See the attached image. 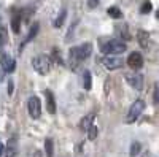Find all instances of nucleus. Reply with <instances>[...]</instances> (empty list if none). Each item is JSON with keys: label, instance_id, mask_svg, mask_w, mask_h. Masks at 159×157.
<instances>
[{"label": "nucleus", "instance_id": "obj_19", "mask_svg": "<svg viewBox=\"0 0 159 157\" xmlns=\"http://www.w3.org/2000/svg\"><path fill=\"white\" fill-rule=\"evenodd\" d=\"M140 151H142V145H140L139 141H134L130 145V152L129 154H130V157H135V155L140 154Z\"/></svg>", "mask_w": 159, "mask_h": 157}, {"label": "nucleus", "instance_id": "obj_1", "mask_svg": "<svg viewBox=\"0 0 159 157\" xmlns=\"http://www.w3.org/2000/svg\"><path fill=\"white\" fill-rule=\"evenodd\" d=\"M92 54V45L91 43H83L80 46H75L69 51V62H70V67L75 70L78 68V65L81 63L84 59H88Z\"/></svg>", "mask_w": 159, "mask_h": 157}, {"label": "nucleus", "instance_id": "obj_13", "mask_svg": "<svg viewBox=\"0 0 159 157\" xmlns=\"http://www.w3.org/2000/svg\"><path fill=\"white\" fill-rule=\"evenodd\" d=\"M3 151H5V157H15L18 154V141H16V138H11L8 141L7 148H3Z\"/></svg>", "mask_w": 159, "mask_h": 157}, {"label": "nucleus", "instance_id": "obj_21", "mask_svg": "<svg viewBox=\"0 0 159 157\" xmlns=\"http://www.w3.org/2000/svg\"><path fill=\"white\" fill-rule=\"evenodd\" d=\"M97 135H99V129H97L94 124H92V125L88 129V138L92 141V140H96V138H97Z\"/></svg>", "mask_w": 159, "mask_h": 157}, {"label": "nucleus", "instance_id": "obj_8", "mask_svg": "<svg viewBox=\"0 0 159 157\" xmlns=\"http://www.w3.org/2000/svg\"><path fill=\"white\" fill-rule=\"evenodd\" d=\"M102 63L105 65V68L116 70V68H121L123 67V59L118 57V56H105L102 59Z\"/></svg>", "mask_w": 159, "mask_h": 157}, {"label": "nucleus", "instance_id": "obj_16", "mask_svg": "<svg viewBox=\"0 0 159 157\" xmlns=\"http://www.w3.org/2000/svg\"><path fill=\"white\" fill-rule=\"evenodd\" d=\"M11 29L15 33H19V29H21V16L19 15H15L11 18Z\"/></svg>", "mask_w": 159, "mask_h": 157}, {"label": "nucleus", "instance_id": "obj_26", "mask_svg": "<svg viewBox=\"0 0 159 157\" xmlns=\"http://www.w3.org/2000/svg\"><path fill=\"white\" fill-rule=\"evenodd\" d=\"M99 2H100V0H88V7L89 8H96L99 5Z\"/></svg>", "mask_w": 159, "mask_h": 157}, {"label": "nucleus", "instance_id": "obj_18", "mask_svg": "<svg viewBox=\"0 0 159 157\" xmlns=\"http://www.w3.org/2000/svg\"><path fill=\"white\" fill-rule=\"evenodd\" d=\"M45 149H46V155L48 157L54 155V145H52V140L51 138H46L45 140Z\"/></svg>", "mask_w": 159, "mask_h": 157}, {"label": "nucleus", "instance_id": "obj_4", "mask_svg": "<svg viewBox=\"0 0 159 157\" xmlns=\"http://www.w3.org/2000/svg\"><path fill=\"white\" fill-rule=\"evenodd\" d=\"M143 110H145V102H143V100H135L134 103L130 105V108H129V111H127L126 122H127V124L135 122L139 117H140V114L143 113Z\"/></svg>", "mask_w": 159, "mask_h": 157}, {"label": "nucleus", "instance_id": "obj_3", "mask_svg": "<svg viewBox=\"0 0 159 157\" xmlns=\"http://www.w3.org/2000/svg\"><path fill=\"white\" fill-rule=\"evenodd\" d=\"M32 67L40 75H48L49 70H51V60L45 54H38V56H35L32 59Z\"/></svg>", "mask_w": 159, "mask_h": 157}, {"label": "nucleus", "instance_id": "obj_2", "mask_svg": "<svg viewBox=\"0 0 159 157\" xmlns=\"http://www.w3.org/2000/svg\"><path fill=\"white\" fill-rule=\"evenodd\" d=\"M126 43L121 40H116V38H111V40H107L105 43H102L100 49L102 52H105L107 56H116V54H121V52L126 51Z\"/></svg>", "mask_w": 159, "mask_h": 157}, {"label": "nucleus", "instance_id": "obj_5", "mask_svg": "<svg viewBox=\"0 0 159 157\" xmlns=\"http://www.w3.org/2000/svg\"><path fill=\"white\" fill-rule=\"evenodd\" d=\"M27 110H29V116L32 119H38L42 116V103L37 95H32L27 102Z\"/></svg>", "mask_w": 159, "mask_h": 157}, {"label": "nucleus", "instance_id": "obj_29", "mask_svg": "<svg viewBox=\"0 0 159 157\" xmlns=\"http://www.w3.org/2000/svg\"><path fill=\"white\" fill-rule=\"evenodd\" d=\"M34 157H45V155H43L42 151H35V152H34Z\"/></svg>", "mask_w": 159, "mask_h": 157}, {"label": "nucleus", "instance_id": "obj_15", "mask_svg": "<svg viewBox=\"0 0 159 157\" xmlns=\"http://www.w3.org/2000/svg\"><path fill=\"white\" fill-rule=\"evenodd\" d=\"M81 83H83V89H86V90H89L92 87V78H91V72L89 70H84L83 72Z\"/></svg>", "mask_w": 159, "mask_h": 157}, {"label": "nucleus", "instance_id": "obj_28", "mask_svg": "<svg viewBox=\"0 0 159 157\" xmlns=\"http://www.w3.org/2000/svg\"><path fill=\"white\" fill-rule=\"evenodd\" d=\"M13 84H15V83L10 80V81H8V94H10V95L13 94Z\"/></svg>", "mask_w": 159, "mask_h": 157}, {"label": "nucleus", "instance_id": "obj_23", "mask_svg": "<svg viewBox=\"0 0 159 157\" xmlns=\"http://www.w3.org/2000/svg\"><path fill=\"white\" fill-rule=\"evenodd\" d=\"M119 35L121 37H124V40H130V35H129V32H127V25H123V27H119Z\"/></svg>", "mask_w": 159, "mask_h": 157}, {"label": "nucleus", "instance_id": "obj_7", "mask_svg": "<svg viewBox=\"0 0 159 157\" xmlns=\"http://www.w3.org/2000/svg\"><path fill=\"white\" fill-rule=\"evenodd\" d=\"M127 65L134 70V72H137V70H140L142 67H143V56L140 54V52H130L129 54V57H127Z\"/></svg>", "mask_w": 159, "mask_h": 157}, {"label": "nucleus", "instance_id": "obj_30", "mask_svg": "<svg viewBox=\"0 0 159 157\" xmlns=\"http://www.w3.org/2000/svg\"><path fill=\"white\" fill-rule=\"evenodd\" d=\"M2 154H3V143L0 141V157H2Z\"/></svg>", "mask_w": 159, "mask_h": 157}, {"label": "nucleus", "instance_id": "obj_25", "mask_svg": "<svg viewBox=\"0 0 159 157\" xmlns=\"http://www.w3.org/2000/svg\"><path fill=\"white\" fill-rule=\"evenodd\" d=\"M7 43V33L3 30H0V46H3Z\"/></svg>", "mask_w": 159, "mask_h": 157}, {"label": "nucleus", "instance_id": "obj_11", "mask_svg": "<svg viewBox=\"0 0 159 157\" xmlns=\"http://www.w3.org/2000/svg\"><path fill=\"white\" fill-rule=\"evenodd\" d=\"M137 40H139V45H140L143 49H148V48H150L151 40H150V33H148L147 30H139V32H137Z\"/></svg>", "mask_w": 159, "mask_h": 157}, {"label": "nucleus", "instance_id": "obj_12", "mask_svg": "<svg viewBox=\"0 0 159 157\" xmlns=\"http://www.w3.org/2000/svg\"><path fill=\"white\" fill-rule=\"evenodd\" d=\"M38 29H40V24H38V22H35V24L32 25V27H30V30H29L27 37H25V40H24V41L21 43V46H19V52H21V51L24 49V46H25V45H27L29 41H32L34 38L37 37V33H38Z\"/></svg>", "mask_w": 159, "mask_h": 157}, {"label": "nucleus", "instance_id": "obj_17", "mask_svg": "<svg viewBox=\"0 0 159 157\" xmlns=\"http://www.w3.org/2000/svg\"><path fill=\"white\" fill-rule=\"evenodd\" d=\"M107 13H108V16H111L113 19H121L123 18V13H121V10H119L118 7H110L107 10Z\"/></svg>", "mask_w": 159, "mask_h": 157}, {"label": "nucleus", "instance_id": "obj_27", "mask_svg": "<svg viewBox=\"0 0 159 157\" xmlns=\"http://www.w3.org/2000/svg\"><path fill=\"white\" fill-rule=\"evenodd\" d=\"M153 102H154V105H157V86H154V92H153Z\"/></svg>", "mask_w": 159, "mask_h": 157}, {"label": "nucleus", "instance_id": "obj_6", "mask_svg": "<svg viewBox=\"0 0 159 157\" xmlns=\"http://www.w3.org/2000/svg\"><path fill=\"white\" fill-rule=\"evenodd\" d=\"M126 81L130 87H134L137 90H142L143 89V76L137 72H132V73H126Z\"/></svg>", "mask_w": 159, "mask_h": 157}, {"label": "nucleus", "instance_id": "obj_9", "mask_svg": "<svg viewBox=\"0 0 159 157\" xmlns=\"http://www.w3.org/2000/svg\"><path fill=\"white\" fill-rule=\"evenodd\" d=\"M0 65H2V68L8 73H11L13 70H15V59H13L10 54H7V52H2L0 54Z\"/></svg>", "mask_w": 159, "mask_h": 157}, {"label": "nucleus", "instance_id": "obj_24", "mask_svg": "<svg viewBox=\"0 0 159 157\" xmlns=\"http://www.w3.org/2000/svg\"><path fill=\"white\" fill-rule=\"evenodd\" d=\"M52 57H54V60L57 63H64L62 59H61V52H57V49H52Z\"/></svg>", "mask_w": 159, "mask_h": 157}, {"label": "nucleus", "instance_id": "obj_20", "mask_svg": "<svg viewBox=\"0 0 159 157\" xmlns=\"http://www.w3.org/2000/svg\"><path fill=\"white\" fill-rule=\"evenodd\" d=\"M65 16H67V10H61L59 16L54 21V27H61V25L64 24V21H65Z\"/></svg>", "mask_w": 159, "mask_h": 157}, {"label": "nucleus", "instance_id": "obj_22", "mask_svg": "<svg viewBox=\"0 0 159 157\" xmlns=\"http://www.w3.org/2000/svg\"><path fill=\"white\" fill-rule=\"evenodd\" d=\"M151 10H153L151 2H150V0H145V2L142 3V7H140V13H142V15H147V13H150Z\"/></svg>", "mask_w": 159, "mask_h": 157}, {"label": "nucleus", "instance_id": "obj_10", "mask_svg": "<svg viewBox=\"0 0 159 157\" xmlns=\"http://www.w3.org/2000/svg\"><path fill=\"white\" fill-rule=\"evenodd\" d=\"M45 97H46V110L49 114H54L56 113V100H54V95L49 89H45Z\"/></svg>", "mask_w": 159, "mask_h": 157}, {"label": "nucleus", "instance_id": "obj_14", "mask_svg": "<svg viewBox=\"0 0 159 157\" xmlns=\"http://www.w3.org/2000/svg\"><path fill=\"white\" fill-rule=\"evenodd\" d=\"M94 117H96L94 113H89L84 117H81V121H80V127H81V130H88L92 125V122H94Z\"/></svg>", "mask_w": 159, "mask_h": 157}]
</instances>
